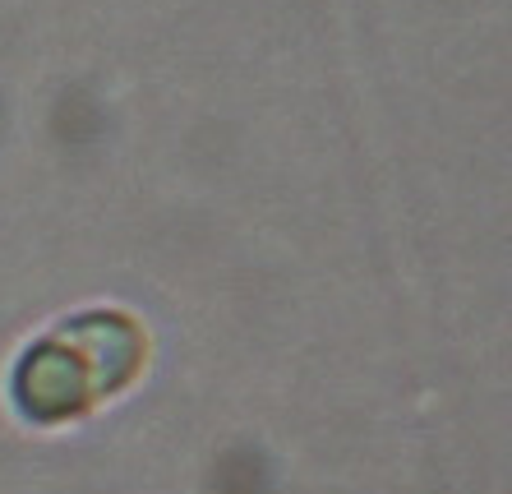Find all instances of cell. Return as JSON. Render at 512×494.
Returning <instances> with one entry per match:
<instances>
[{"mask_svg": "<svg viewBox=\"0 0 512 494\" xmlns=\"http://www.w3.org/2000/svg\"><path fill=\"white\" fill-rule=\"evenodd\" d=\"M148 365V333L134 314L97 305L37 333L10 370V402L33 425H70L130 388Z\"/></svg>", "mask_w": 512, "mask_h": 494, "instance_id": "6da1fadb", "label": "cell"}]
</instances>
